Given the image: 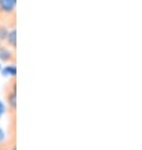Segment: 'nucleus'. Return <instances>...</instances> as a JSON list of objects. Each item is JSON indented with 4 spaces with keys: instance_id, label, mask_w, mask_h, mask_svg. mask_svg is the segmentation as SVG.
<instances>
[{
    "instance_id": "nucleus-1",
    "label": "nucleus",
    "mask_w": 142,
    "mask_h": 150,
    "mask_svg": "<svg viewBox=\"0 0 142 150\" xmlns=\"http://www.w3.org/2000/svg\"><path fill=\"white\" fill-rule=\"evenodd\" d=\"M5 100L8 106V113L12 117V122H15V113H17V80L12 78L5 87Z\"/></svg>"
},
{
    "instance_id": "nucleus-2",
    "label": "nucleus",
    "mask_w": 142,
    "mask_h": 150,
    "mask_svg": "<svg viewBox=\"0 0 142 150\" xmlns=\"http://www.w3.org/2000/svg\"><path fill=\"white\" fill-rule=\"evenodd\" d=\"M0 61L5 64H15V50L1 43L0 45Z\"/></svg>"
},
{
    "instance_id": "nucleus-3",
    "label": "nucleus",
    "mask_w": 142,
    "mask_h": 150,
    "mask_svg": "<svg viewBox=\"0 0 142 150\" xmlns=\"http://www.w3.org/2000/svg\"><path fill=\"white\" fill-rule=\"evenodd\" d=\"M4 45H6L8 47L13 48V50H15L17 48V31H15V27L10 28L8 35H6L4 42H3Z\"/></svg>"
},
{
    "instance_id": "nucleus-4",
    "label": "nucleus",
    "mask_w": 142,
    "mask_h": 150,
    "mask_svg": "<svg viewBox=\"0 0 142 150\" xmlns=\"http://www.w3.org/2000/svg\"><path fill=\"white\" fill-rule=\"evenodd\" d=\"M3 75L5 76H12V78H15L17 75V67H15V64H10V65H6L4 69L1 70Z\"/></svg>"
},
{
    "instance_id": "nucleus-5",
    "label": "nucleus",
    "mask_w": 142,
    "mask_h": 150,
    "mask_svg": "<svg viewBox=\"0 0 142 150\" xmlns=\"http://www.w3.org/2000/svg\"><path fill=\"white\" fill-rule=\"evenodd\" d=\"M0 150H15V139H12V141H8L6 144L0 145Z\"/></svg>"
},
{
    "instance_id": "nucleus-6",
    "label": "nucleus",
    "mask_w": 142,
    "mask_h": 150,
    "mask_svg": "<svg viewBox=\"0 0 142 150\" xmlns=\"http://www.w3.org/2000/svg\"><path fill=\"white\" fill-rule=\"evenodd\" d=\"M5 140V134H4V131H3V129L0 127V142H3Z\"/></svg>"
},
{
    "instance_id": "nucleus-7",
    "label": "nucleus",
    "mask_w": 142,
    "mask_h": 150,
    "mask_svg": "<svg viewBox=\"0 0 142 150\" xmlns=\"http://www.w3.org/2000/svg\"><path fill=\"white\" fill-rule=\"evenodd\" d=\"M4 112H5V107H4V104L0 102V117L4 115Z\"/></svg>"
},
{
    "instance_id": "nucleus-8",
    "label": "nucleus",
    "mask_w": 142,
    "mask_h": 150,
    "mask_svg": "<svg viewBox=\"0 0 142 150\" xmlns=\"http://www.w3.org/2000/svg\"><path fill=\"white\" fill-rule=\"evenodd\" d=\"M0 45H1V41H0Z\"/></svg>"
},
{
    "instance_id": "nucleus-9",
    "label": "nucleus",
    "mask_w": 142,
    "mask_h": 150,
    "mask_svg": "<svg viewBox=\"0 0 142 150\" xmlns=\"http://www.w3.org/2000/svg\"><path fill=\"white\" fill-rule=\"evenodd\" d=\"M0 70H1V67H0Z\"/></svg>"
},
{
    "instance_id": "nucleus-10",
    "label": "nucleus",
    "mask_w": 142,
    "mask_h": 150,
    "mask_svg": "<svg viewBox=\"0 0 142 150\" xmlns=\"http://www.w3.org/2000/svg\"><path fill=\"white\" fill-rule=\"evenodd\" d=\"M0 22H1V19H0Z\"/></svg>"
}]
</instances>
